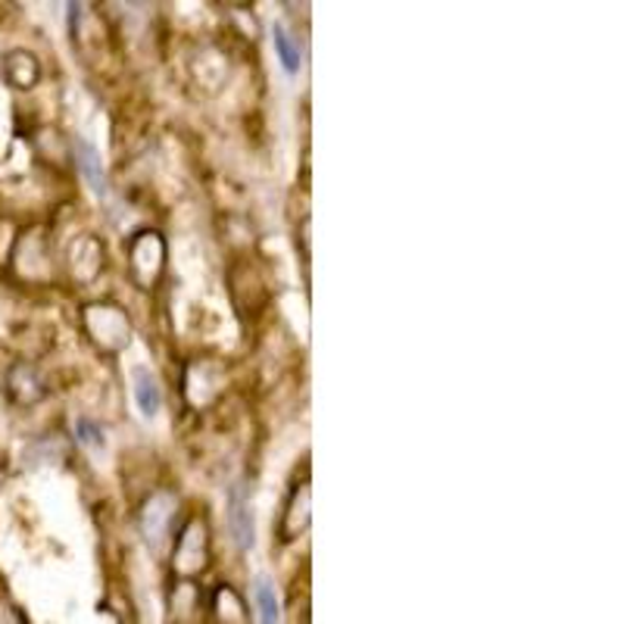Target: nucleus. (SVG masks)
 I'll return each instance as SVG.
<instances>
[{
  "instance_id": "9",
  "label": "nucleus",
  "mask_w": 624,
  "mask_h": 624,
  "mask_svg": "<svg viewBox=\"0 0 624 624\" xmlns=\"http://www.w3.org/2000/svg\"><path fill=\"white\" fill-rule=\"evenodd\" d=\"M228 527H231V537L241 549H250L257 541V527H253V512H250V497H247V487L235 484L228 490Z\"/></svg>"
},
{
  "instance_id": "6",
  "label": "nucleus",
  "mask_w": 624,
  "mask_h": 624,
  "mask_svg": "<svg viewBox=\"0 0 624 624\" xmlns=\"http://www.w3.org/2000/svg\"><path fill=\"white\" fill-rule=\"evenodd\" d=\"M309 509H313V490H309V481L294 484V490H291V497H287V503H284L282 524H279V534H282L284 544H291V541H297L300 534H306L309 519H313Z\"/></svg>"
},
{
  "instance_id": "14",
  "label": "nucleus",
  "mask_w": 624,
  "mask_h": 624,
  "mask_svg": "<svg viewBox=\"0 0 624 624\" xmlns=\"http://www.w3.org/2000/svg\"><path fill=\"white\" fill-rule=\"evenodd\" d=\"M257 605H260V622L262 624H279L282 619V609H279V597H275V587L269 578H257Z\"/></svg>"
},
{
  "instance_id": "5",
  "label": "nucleus",
  "mask_w": 624,
  "mask_h": 624,
  "mask_svg": "<svg viewBox=\"0 0 624 624\" xmlns=\"http://www.w3.org/2000/svg\"><path fill=\"white\" fill-rule=\"evenodd\" d=\"M13 269L20 272V279H38V269H44L47 262V241L41 228H29L22 231L20 238L10 247V260Z\"/></svg>"
},
{
  "instance_id": "7",
  "label": "nucleus",
  "mask_w": 624,
  "mask_h": 624,
  "mask_svg": "<svg viewBox=\"0 0 624 624\" xmlns=\"http://www.w3.org/2000/svg\"><path fill=\"white\" fill-rule=\"evenodd\" d=\"M0 76L13 91H32L41 81L38 57L25 47H13L0 57Z\"/></svg>"
},
{
  "instance_id": "8",
  "label": "nucleus",
  "mask_w": 624,
  "mask_h": 624,
  "mask_svg": "<svg viewBox=\"0 0 624 624\" xmlns=\"http://www.w3.org/2000/svg\"><path fill=\"white\" fill-rule=\"evenodd\" d=\"M175 506H179V500L169 490L150 493V500L141 509V531L144 537H147V544L157 546L166 537V531L172 524V515H175Z\"/></svg>"
},
{
  "instance_id": "4",
  "label": "nucleus",
  "mask_w": 624,
  "mask_h": 624,
  "mask_svg": "<svg viewBox=\"0 0 624 624\" xmlns=\"http://www.w3.org/2000/svg\"><path fill=\"white\" fill-rule=\"evenodd\" d=\"M3 394L10 397L13 406L29 409V406L41 404L47 397V382H44L38 365L20 360L3 372Z\"/></svg>"
},
{
  "instance_id": "12",
  "label": "nucleus",
  "mask_w": 624,
  "mask_h": 624,
  "mask_svg": "<svg viewBox=\"0 0 624 624\" xmlns=\"http://www.w3.org/2000/svg\"><path fill=\"white\" fill-rule=\"evenodd\" d=\"M132 382H135V400H138V409H141L147 419H154L162 406V390L160 382H157V375H154L150 368L138 365V368L132 372Z\"/></svg>"
},
{
  "instance_id": "3",
  "label": "nucleus",
  "mask_w": 624,
  "mask_h": 624,
  "mask_svg": "<svg viewBox=\"0 0 624 624\" xmlns=\"http://www.w3.org/2000/svg\"><path fill=\"white\" fill-rule=\"evenodd\" d=\"M209 565V527L203 519H191L184 524L175 549H172V568L182 578H194Z\"/></svg>"
},
{
  "instance_id": "11",
  "label": "nucleus",
  "mask_w": 624,
  "mask_h": 624,
  "mask_svg": "<svg viewBox=\"0 0 624 624\" xmlns=\"http://www.w3.org/2000/svg\"><path fill=\"white\" fill-rule=\"evenodd\" d=\"M72 160H76L79 172L84 175V182L91 184V191H94L98 197H106L110 188H106V172H103L101 166V154L84 141V138H76V141H72Z\"/></svg>"
},
{
  "instance_id": "1",
  "label": "nucleus",
  "mask_w": 624,
  "mask_h": 624,
  "mask_svg": "<svg viewBox=\"0 0 624 624\" xmlns=\"http://www.w3.org/2000/svg\"><path fill=\"white\" fill-rule=\"evenodd\" d=\"M81 328L101 353H122L132 341V322L120 303H88L81 309Z\"/></svg>"
},
{
  "instance_id": "10",
  "label": "nucleus",
  "mask_w": 624,
  "mask_h": 624,
  "mask_svg": "<svg viewBox=\"0 0 624 624\" xmlns=\"http://www.w3.org/2000/svg\"><path fill=\"white\" fill-rule=\"evenodd\" d=\"M69 262H72V275H76L79 282H94L103 269L101 241L91 238V235L79 238V241L72 243V250H69Z\"/></svg>"
},
{
  "instance_id": "17",
  "label": "nucleus",
  "mask_w": 624,
  "mask_h": 624,
  "mask_svg": "<svg viewBox=\"0 0 624 624\" xmlns=\"http://www.w3.org/2000/svg\"><path fill=\"white\" fill-rule=\"evenodd\" d=\"M0 484H3V468H0Z\"/></svg>"
},
{
  "instance_id": "15",
  "label": "nucleus",
  "mask_w": 624,
  "mask_h": 624,
  "mask_svg": "<svg viewBox=\"0 0 624 624\" xmlns=\"http://www.w3.org/2000/svg\"><path fill=\"white\" fill-rule=\"evenodd\" d=\"M76 441L84 446H103V428L91 419H76Z\"/></svg>"
},
{
  "instance_id": "2",
  "label": "nucleus",
  "mask_w": 624,
  "mask_h": 624,
  "mask_svg": "<svg viewBox=\"0 0 624 624\" xmlns=\"http://www.w3.org/2000/svg\"><path fill=\"white\" fill-rule=\"evenodd\" d=\"M166 272V241L160 231H138L128 243V279L135 287L150 291Z\"/></svg>"
},
{
  "instance_id": "16",
  "label": "nucleus",
  "mask_w": 624,
  "mask_h": 624,
  "mask_svg": "<svg viewBox=\"0 0 624 624\" xmlns=\"http://www.w3.org/2000/svg\"><path fill=\"white\" fill-rule=\"evenodd\" d=\"M22 615L16 605L10 603V600H0V624H20Z\"/></svg>"
},
{
  "instance_id": "13",
  "label": "nucleus",
  "mask_w": 624,
  "mask_h": 624,
  "mask_svg": "<svg viewBox=\"0 0 624 624\" xmlns=\"http://www.w3.org/2000/svg\"><path fill=\"white\" fill-rule=\"evenodd\" d=\"M272 44H275V50H279V60H282L284 72H287V76H297V72H300V47L284 32V25H272Z\"/></svg>"
}]
</instances>
